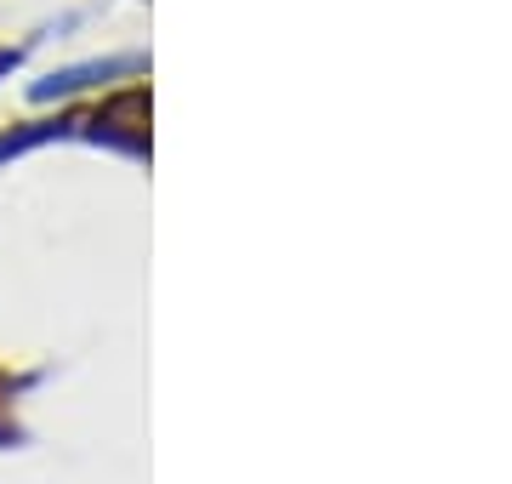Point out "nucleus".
I'll list each match as a JSON object with an SVG mask.
<instances>
[{
  "mask_svg": "<svg viewBox=\"0 0 512 484\" xmlns=\"http://www.w3.org/2000/svg\"><path fill=\"white\" fill-rule=\"evenodd\" d=\"M126 69H137L131 57H109V63H74V69H57V75L35 80V86H29V97H35V103H57V97L86 92V86H97V80H109V75H126Z\"/></svg>",
  "mask_w": 512,
  "mask_h": 484,
  "instance_id": "f257e3e1",
  "label": "nucleus"
},
{
  "mask_svg": "<svg viewBox=\"0 0 512 484\" xmlns=\"http://www.w3.org/2000/svg\"><path fill=\"white\" fill-rule=\"evenodd\" d=\"M63 126L69 120H40V126H23V131H0V160L35 149V143H52V137H63Z\"/></svg>",
  "mask_w": 512,
  "mask_h": 484,
  "instance_id": "f03ea898",
  "label": "nucleus"
},
{
  "mask_svg": "<svg viewBox=\"0 0 512 484\" xmlns=\"http://www.w3.org/2000/svg\"><path fill=\"white\" fill-rule=\"evenodd\" d=\"M18 63H23V52H18V46H0V75H12Z\"/></svg>",
  "mask_w": 512,
  "mask_h": 484,
  "instance_id": "7ed1b4c3",
  "label": "nucleus"
}]
</instances>
